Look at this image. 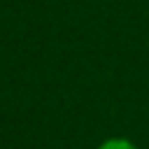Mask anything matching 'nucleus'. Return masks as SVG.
Instances as JSON below:
<instances>
[{
	"label": "nucleus",
	"instance_id": "1",
	"mask_svg": "<svg viewBox=\"0 0 149 149\" xmlns=\"http://www.w3.org/2000/svg\"><path fill=\"white\" fill-rule=\"evenodd\" d=\"M98 149H140V147L128 137H107L105 142L98 144Z\"/></svg>",
	"mask_w": 149,
	"mask_h": 149
}]
</instances>
